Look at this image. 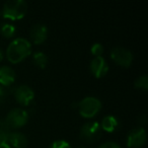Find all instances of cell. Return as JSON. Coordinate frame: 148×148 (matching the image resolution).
Returning a JSON list of instances; mask_svg holds the SVG:
<instances>
[{
    "instance_id": "1",
    "label": "cell",
    "mask_w": 148,
    "mask_h": 148,
    "mask_svg": "<svg viewBox=\"0 0 148 148\" xmlns=\"http://www.w3.org/2000/svg\"><path fill=\"white\" fill-rule=\"evenodd\" d=\"M32 54V44L25 38H16L10 42L5 52L7 60L12 64L21 63Z\"/></svg>"
},
{
    "instance_id": "2",
    "label": "cell",
    "mask_w": 148,
    "mask_h": 148,
    "mask_svg": "<svg viewBox=\"0 0 148 148\" xmlns=\"http://www.w3.org/2000/svg\"><path fill=\"white\" fill-rule=\"evenodd\" d=\"M27 12V4L25 0H9L2 8V16L9 21H19L25 16Z\"/></svg>"
},
{
    "instance_id": "3",
    "label": "cell",
    "mask_w": 148,
    "mask_h": 148,
    "mask_svg": "<svg viewBox=\"0 0 148 148\" xmlns=\"http://www.w3.org/2000/svg\"><path fill=\"white\" fill-rule=\"evenodd\" d=\"M79 115L85 119H91L101 110V101L95 97H86L77 103Z\"/></svg>"
},
{
    "instance_id": "4",
    "label": "cell",
    "mask_w": 148,
    "mask_h": 148,
    "mask_svg": "<svg viewBox=\"0 0 148 148\" xmlns=\"http://www.w3.org/2000/svg\"><path fill=\"white\" fill-rule=\"evenodd\" d=\"M79 136L80 139L86 143L97 142L101 136V128L99 123L97 121H91L83 124L82 127L80 128Z\"/></svg>"
},
{
    "instance_id": "5",
    "label": "cell",
    "mask_w": 148,
    "mask_h": 148,
    "mask_svg": "<svg viewBox=\"0 0 148 148\" xmlns=\"http://www.w3.org/2000/svg\"><path fill=\"white\" fill-rule=\"evenodd\" d=\"M10 129H18L21 128L29 121V113L25 109L14 108L10 110L4 120Z\"/></svg>"
},
{
    "instance_id": "6",
    "label": "cell",
    "mask_w": 148,
    "mask_h": 148,
    "mask_svg": "<svg viewBox=\"0 0 148 148\" xmlns=\"http://www.w3.org/2000/svg\"><path fill=\"white\" fill-rule=\"evenodd\" d=\"M111 58L115 63L124 68H128L131 66L133 62V54L130 50L124 47H115L111 50Z\"/></svg>"
},
{
    "instance_id": "7",
    "label": "cell",
    "mask_w": 148,
    "mask_h": 148,
    "mask_svg": "<svg viewBox=\"0 0 148 148\" xmlns=\"http://www.w3.org/2000/svg\"><path fill=\"white\" fill-rule=\"evenodd\" d=\"M146 140H147L146 130L139 126L132 129L128 133L126 144L129 148H141L146 143Z\"/></svg>"
},
{
    "instance_id": "8",
    "label": "cell",
    "mask_w": 148,
    "mask_h": 148,
    "mask_svg": "<svg viewBox=\"0 0 148 148\" xmlns=\"http://www.w3.org/2000/svg\"><path fill=\"white\" fill-rule=\"evenodd\" d=\"M13 95H14L15 101L23 107L29 106L35 99V92H34L33 88L25 84L17 86L13 91Z\"/></svg>"
},
{
    "instance_id": "9",
    "label": "cell",
    "mask_w": 148,
    "mask_h": 148,
    "mask_svg": "<svg viewBox=\"0 0 148 148\" xmlns=\"http://www.w3.org/2000/svg\"><path fill=\"white\" fill-rule=\"evenodd\" d=\"M89 69L95 78H101L109 72V65L103 57H95L91 60Z\"/></svg>"
},
{
    "instance_id": "10",
    "label": "cell",
    "mask_w": 148,
    "mask_h": 148,
    "mask_svg": "<svg viewBox=\"0 0 148 148\" xmlns=\"http://www.w3.org/2000/svg\"><path fill=\"white\" fill-rule=\"evenodd\" d=\"M29 38L35 45H41L48 38V29L45 25L37 23L32 27L29 31Z\"/></svg>"
},
{
    "instance_id": "11",
    "label": "cell",
    "mask_w": 148,
    "mask_h": 148,
    "mask_svg": "<svg viewBox=\"0 0 148 148\" xmlns=\"http://www.w3.org/2000/svg\"><path fill=\"white\" fill-rule=\"evenodd\" d=\"M15 78H16V74L13 68L6 65L0 67V85L1 86H10L15 81Z\"/></svg>"
},
{
    "instance_id": "12",
    "label": "cell",
    "mask_w": 148,
    "mask_h": 148,
    "mask_svg": "<svg viewBox=\"0 0 148 148\" xmlns=\"http://www.w3.org/2000/svg\"><path fill=\"white\" fill-rule=\"evenodd\" d=\"M99 125H101V131L108 132V133H113V132H115L119 128L120 123H119V120L116 117L109 115L103 118Z\"/></svg>"
},
{
    "instance_id": "13",
    "label": "cell",
    "mask_w": 148,
    "mask_h": 148,
    "mask_svg": "<svg viewBox=\"0 0 148 148\" xmlns=\"http://www.w3.org/2000/svg\"><path fill=\"white\" fill-rule=\"evenodd\" d=\"M12 147L14 148H25L27 145V138L25 134L21 132H12L11 131L10 135L8 137V141Z\"/></svg>"
},
{
    "instance_id": "14",
    "label": "cell",
    "mask_w": 148,
    "mask_h": 148,
    "mask_svg": "<svg viewBox=\"0 0 148 148\" xmlns=\"http://www.w3.org/2000/svg\"><path fill=\"white\" fill-rule=\"evenodd\" d=\"M33 62L37 67L44 69L48 64V57L44 52L38 51L33 54Z\"/></svg>"
},
{
    "instance_id": "15",
    "label": "cell",
    "mask_w": 148,
    "mask_h": 148,
    "mask_svg": "<svg viewBox=\"0 0 148 148\" xmlns=\"http://www.w3.org/2000/svg\"><path fill=\"white\" fill-rule=\"evenodd\" d=\"M11 129L4 120H0V143H7Z\"/></svg>"
},
{
    "instance_id": "16",
    "label": "cell",
    "mask_w": 148,
    "mask_h": 148,
    "mask_svg": "<svg viewBox=\"0 0 148 148\" xmlns=\"http://www.w3.org/2000/svg\"><path fill=\"white\" fill-rule=\"evenodd\" d=\"M15 31H16V29H15L14 25L8 23H2L1 27H0V34L4 38H6V39L12 38L15 35Z\"/></svg>"
},
{
    "instance_id": "17",
    "label": "cell",
    "mask_w": 148,
    "mask_h": 148,
    "mask_svg": "<svg viewBox=\"0 0 148 148\" xmlns=\"http://www.w3.org/2000/svg\"><path fill=\"white\" fill-rule=\"evenodd\" d=\"M134 85L137 89L146 91L148 89V77L147 75H141L134 81Z\"/></svg>"
},
{
    "instance_id": "18",
    "label": "cell",
    "mask_w": 148,
    "mask_h": 148,
    "mask_svg": "<svg viewBox=\"0 0 148 148\" xmlns=\"http://www.w3.org/2000/svg\"><path fill=\"white\" fill-rule=\"evenodd\" d=\"M103 46L99 43H95L91 46L90 48V53L91 55L93 56V58L95 57H103Z\"/></svg>"
},
{
    "instance_id": "19",
    "label": "cell",
    "mask_w": 148,
    "mask_h": 148,
    "mask_svg": "<svg viewBox=\"0 0 148 148\" xmlns=\"http://www.w3.org/2000/svg\"><path fill=\"white\" fill-rule=\"evenodd\" d=\"M50 148H72L71 145L65 140H56L51 144Z\"/></svg>"
},
{
    "instance_id": "20",
    "label": "cell",
    "mask_w": 148,
    "mask_h": 148,
    "mask_svg": "<svg viewBox=\"0 0 148 148\" xmlns=\"http://www.w3.org/2000/svg\"><path fill=\"white\" fill-rule=\"evenodd\" d=\"M99 148H122V147L118 143H116V142L109 141V142H105V143H103Z\"/></svg>"
},
{
    "instance_id": "21",
    "label": "cell",
    "mask_w": 148,
    "mask_h": 148,
    "mask_svg": "<svg viewBox=\"0 0 148 148\" xmlns=\"http://www.w3.org/2000/svg\"><path fill=\"white\" fill-rule=\"evenodd\" d=\"M4 97H5V89H4V87L0 85V103L3 101Z\"/></svg>"
},
{
    "instance_id": "22",
    "label": "cell",
    "mask_w": 148,
    "mask_h": 148,
    "mask_svg": "<svg viewBox=\"0 0 148 148\" xmlns=\"http://www.w3.org/2000/svg\"><path fill=\"white\" fill-rule=\"evenodd\" d=\"M0 148H11L8 143H0Z\"/></svg>"
},
{
    "instance_id": "23",
    "label": "cell",
    "mask_w": 148,
    "mask_h": 148,
    "mask_svg": "<svg viewBox=\"0 0 148 148\" xmlns=\"http://www.w3.org/2000/svg\"><path fill=\"white\" fill-rule=\"evenodd\" d=\"M3 59H4V53L1 49H0V62H2Z\"/></svg>"
},
{
    "instance_id": "24",
    "label": "cell",
    "mask_w": 148,
    "mask_h": 148,
    "mask_svg": "<svg viewBox=\"0 0 148 148\" xmlns=\"http://www.w3.org/2000/svg\"><path fill=\"white\" fill-rule=\"evenodd\" d=\"M77 148H86V147H84V146H79V147H77Z\"/></svg>"
}]
</instances>
